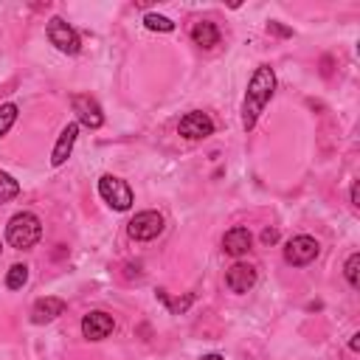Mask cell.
Returning a JSON list of instances; mask_svg holds the SVG:
<instances>
[{"label":"cell","instance_id":"6da1fadb","mask_svg":"<svg viewBox=\"0 0 360 360\" xmlns=\"http://www.w3.org/2000/svg\"><path fill=\"white\" fill-rule=\"evenodd\" d=\"M276 90V76H273V68L270 65H259L256 73L250 76L248 82V90H245V104H242V127L245 132H250L264 110V104L270 101Z\"/></svg>","mask_w":360,"mask_h":360},{"label":"cell","instance_id":"7a4b0ae2","mask_svg":"<svg viewBox=\"0 0 360 360\" xmlns=\"http://www.w3.org/2000/svg\"><path fill=\"white\" fill-rule=\"evenodd\" d=\"M39 236H42V225H39V219H37L34 214H28V211L14 214V217L8 219V225H6V239H8V245L17 248V250L34 248V245L39 242Z\"/></svg>","mask_w":360,"mask_h":360},{"label":"cell","instance_id":"3957f363","mask_svg":"<svg viewBox=\"0 0 360 360\" xmlns=\"http://www.w3.org/2000/svg\"><path fill=\"white\" fill-rule=\"evenodd\" d=\"M98 194H101V200H104L110 208H115V211H127V208L132 205V188H129L121 177L104 174V177L98 180Z\"/></svg>","mask_w":360,"mask_h":360},{"label":"cell","instance_id":"277c9868","mask_svg":"<svg viewBox=\"0 0 360 360\" xmlns=\"http://www.w3.org/2000/svg\"><path fill=\"white\" fill-rule=\"evenodd\" d=\"M48 39H51V45H56L62 53H79V51H82L79 34H76L62 17H51V20H48Z\"/></svg>","mask_w":360,"mask_h":360},{"label":"cell","instance_id":"5b68a950","mask_svg":"<svg viewBox=\"0 0 360 360\" xmlns=\"http://www.w3.org/2000/svg\"><path fill=\"white\" fill-rule=\"evenodd\" d=\"M160 231H163V217H160L158 211H141V214H135V217L129 219V225H127V233H129L132 239H138V242H149V239H155Z\"/></svg>","mask_w":360,"mask_h":360},{"label":"cell","instance_id":"8992f818","mask_svg":"<svg viewBox=\"0 0 360 360\" xmlns=\"http://www.w3.org/2000/svg\"><path fill=\"white\" fill-rule=\"evenodd\" d=\"M318 256V242L312 239V236H292L287 245H284V259H287V264H292V267H304V264H309L312 259Z\"/></svg>","mask_w":360,"mask_h":360},{"label":"cell","instance_id":"52a82bcc","mask_svg":"<svg viewBox=\"0 0 360 360\" xmlns=\"http://www.w3.org/2000/svg\"><path fill=\"white\" fill-rule=\"evenodd\" d=\"M177 132H180L183 138H188V141H200V138H208V135L214 132V121L208 118V112L194 110V112H186V115L180 118Z\"/></svg>","mask_w":360,"mask_h":360},{"label":"cell","instance_id":"ba28073f","mask_svg":"<svg viewBox=\"0 0 360 360\" xmlns=\"http://www.w3.org/2000/svg\"><path fill=\"white\" fill-rule=\"evenodd\" d=\"M70 104H73V112H76L79 124H84L90 129H98L104 124V112H101V107H98L96 98H90V96H73Z\"/></svg>","mask_w":360,"mask_h":360},{"label":"cell","instance_id":"9c48e42d","mask_svg":"<svg viewBox=\"0 0 360 360\" xmlns=\"http://www.w3.org/2000/svg\"><path fill=\"white\" fill-rule=\"evenodd\" d=\"M225 284L231 292H248L253 284H256V267L248 264V262H236L228 267L225 273Z\"/></svg>","mask_w":360,"mask_h":360},{"label":"cell","instance_id":"30bf717a","mask_svg":"<svg viewBox=\"0 0 360 360\" xmlns=\"http://www.w3.org/2000/svg\"><path fill=\"white\" fill-rule=\"evenodd\" d=\"M112 326H115V321L107 312H87L82 318V335L87 340H104L112 332Z\"/></svg>","mask_w":360,"mask_h":360},{"label":"cell","instance_id":"8fae6325","mask_svg":"<svg viewBox=\"0 0 360 360\" xmlns=\"http://www.w3.org/2000/svg\"><path fill=\"white\" fill-rule=\"evenodd\" d=\"M59 315H65V301H62V298H53V295L39 298V301L34 304V309H31V321H34V323H51V321L59 318Z\"/></svg>","mask_w":360,"mask_h":360},{"label":"cell","instance_id":"7c38bea8","mask_svg":"<svg viewBox=\"0 0 360 360\" xmlns=\"http://www.w3.org/2000/svg\"><path fill=\"white\" fill-rule=\"evenodd\" d=\"M76 135H79V124H68L62 129V135H59V141H56V146L51 152V166H62L68 160V155H70V149L76 143Z\"/></svg>","mask_w":360,"mask_h":360},{"label":"cell","instance_id":"4fadbf2b","mask_svg":"<svg viewBox=\"0 0 360 360\" xmlns=\"http://www.w3.org/2000/svg\"><path fill=\"white\" fill-rule=\"evenodd\" d=\"M250 231L248 228H231L225 236H222V250L228 256H242L250 250Z\"/></svg>","mask_w":360,"mask_h":360},{"label":"cell","instance_id":"5bb4252c","mask_svg":"<svg viewBox=\"0 0 360 360\" xmlns=\"http://www.w3.org/2000/svg\"><path fill=\"white\" fill-rule=\"evenodd\" d=\"M191 39H194L200 48H214V45L219 42V28H217L214 22H208V20H200V22H194V28H191Z\"/></svg>","mask_w":360,"mask_h":360},{"label":"cell","instance_id":"9a60e30c","mask_svg":"<svg viewBox=\"0 0 360 360\" xmlns=\"http://www.w3.org/2000/svg\"><path fill=\"white\" fill-rule=\"evenodd\" d=\"M28 281V267L25 264H11V270L6 273V287L8 290H20Z\"/></svg>","mask_w":360,"mask_h":360},{"label":"cell","instance_id":"2e32d148","mask_svg":"<svg viewBox=\"0 0 360 360\" xmlns=\"http://www.w3.org/2000/svg\"><path fill=\"white\" fill-rule=\"evenodd\" d=\"M17 194H20V183H17L11 174L0 172V202H6V200H14Z\"/></svg>","mask_w":360,"mask_h":360},{"label":"cell","instance_id":"e0dca14e","mask_svg":"<svg viewBox=\"0 0 360 360\" xmlns=\"http://www.w3.org/2000/svg\"><path fill=\"white\" fill-rule=\"evenodd\" d=\"M346 281H349V287H360V253H352L349 259H346Z\"/></svg>","mask_w":360,"mask_h":360},{"label":"cell","instance_id":"ac0fdd59","mask_svg":"<svg viewBox=\"0 0 360 360\" xmlns=\"http://www.w3.org/2000/svg\"><path fill=\"white\" fill-rule=\"evenodd\" d=\"M14 121H17V104H0V135H6Z\"/></svg>","mask_w":360,"mask_h":360},{"label":"cell","instance_id":"d6986e66","mask_svg":"<svg viewBox=\"0 0 360 360\" xmlns=\"http://www.w3.org/2000/svg\"><path fill=\"white\" fill-rule=\"evenodd\" d=\"M143 25H146L149 31H172V28H174V22H172L169 17H160V14H146V17H143Z\"/></svg>","mask_w":360,"mask_h":360},{"label":"cell","instance_id":"ffe728a7","mask_svg":"<svg viewBox=\"0 0 360 360\" xmlns=\"http://www.w3.org/2000/svg\"><path fill=\"white\" fill-rule=\"evenodd\" d=\"M276 239H278V231H276V228H267V231L262 233V242H264V245H273Z\"/></svg>","mask_w":360,"mask_h":360},{"label":"cell","instance_id":"44dd1931","mask_svg":"<svg viewBox=\"0 0 360 360\" xmlns=\"http://www.w3.org/2000/svg\"><path fill=\"white\" fill-rule=\"evenodd\" d=\"M267 28H270V31H276V34H281V37H290V34H292L290 28H284V25H278V22H270Z\"/></svg>","mask_w":360,"mask_h":360},{"label":"cell","instance_id":"7402d4cb","mask_svg":"<svg viewBox=\"0 0 360 360\" xmlns=\"http://www.w3.org/2000/svg\"><path fill=\"white\" fill-rule=\"evenodd\" d=\"M349 349H352V352H357V349H360V335H352V340H349Z\"/></svg>","mask_w":360,"mask_h":360},{"label":"cell","instance_id":"603a6c76","mask_svg":"<svg viewBox=\"0 0 360 360\" xmlns=\"http://www.w3.org/2000/svg\"><path fill=\"white\" fill-rule=\"evenodd\" d=\"M352 205H357V183L352 186Z\"/></svg>","mask_w":360,"mask_h":360},{"label":"cell","instance_id":"cb8c5ba5","mask_svg":"<svg viewBox=\"0 0 360 360\" xmlns=\"http://www.w3.org/2000/svg\"><path fill=\"white\" fill-rule=\"evenodd\" d=\"M200 360H222L219 354H205V357H200Z\"/></svg>","mask_w":360,"mask_h":360}]
</instances>
